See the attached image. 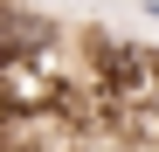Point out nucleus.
I'll list each match as a JSON object with an SVG mask.
<instances>
[{
	"mask_svg": "<svg viewBox=\"0 0 159 152\" xmlns=\"http://www.w3.org/2000/svg\"><path fill=\"white\" fill-rule=\"evenodd\" d=\"M139 14H145V21H159V0H139Z\"/></svg>",
	"mask_w": 159,
	"mask_h": 152,
	"instance_id": "1",
	"label": "nucleus"
}]
</instances>
